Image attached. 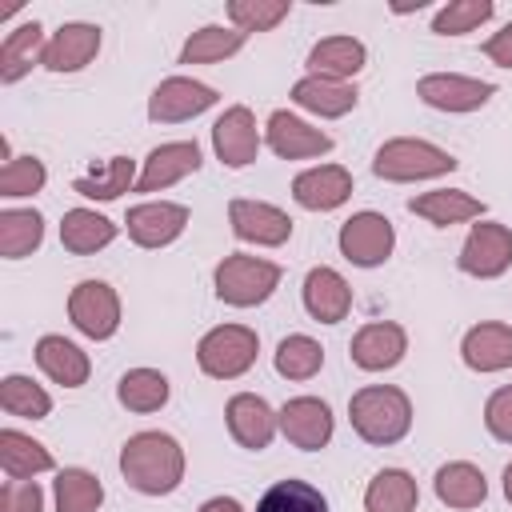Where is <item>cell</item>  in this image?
<instances>
[{"label": "cell", "instance_id": "cell-21", "mask_svg": "<svg viewBox=\"0 0 512 512\" xmlns=\"http://www.w3.org/2000/svg\"><path fill=\"white\" fill-rule=\"evenodd\" d=\"M460 360L476 376H496L512 368V324L480 320L460 336Z\"/></svg>", "mask_w": 512, "mask_h": 512}, {"label": "cell", "instance_id": "cell-24", "mask_svg": "<svg viewBox=\"0 0 512 512\" xmlns=\"http://www.w3.org/2000/svg\"><path fill=\"white\" fill-rule=\"evenodd\" d=\"M288 100H292L296 108L320 116V120H340V116H348V112L356 108L360 92H356L352 80H332V76H312V72H304V76L288 88Z\"/></svg>", "mask_w": 512, "mask_h": 512}, {"label": "cell", "instance_id": "cell-1", "mask_svg": "<svg viewBox=\"0 0 512 512\" xmlns=\"http://www.w3.org/2000/svg\"><path fill=\"white\" fill-rule=\"evenodd\" d=\"M188 456L172 432L144 428L120 444V476L140 496H172L184 484Z\"/></svg>", "mask_w": 512, "mask_h": 512}, {"label": "cell", "instance_id": "cell-37", "mask_svg": "<svg viewBox=\"0 0 512 512\" xmlns=\"http://www.w3.org/2000/svg\"><path fill=\"white\" fill-rule=\"evenodd\" d=\"M52 500H56V512H100L104 504V484L96 472L72 464V468H60L56 480H52Z\"/></svg>", "mask_w": 512, "mask_h": 512}, {"label": "cell", "instance_id": "cell-11", "mask_svg": "<svg viewBox=\"0 0 512 512\" xmlns=\"http://www.w3.org/2000/svg\"><path fill=\"white\" fill-rule=\"evenodd\" d=\"M228 228L240 244H256V248H284L292 240V216L280 204L268 200H252V196H236L228 200Z\"/></svg>", "mask_w": 512, "mask_h": 512}, {"label": "cell", "instance_id": "cell-32", "mask_svg": "<svg viewBox=\"0 0 512 512\" xmlns=\"http://www.w3.org/2000/svg\"><path fill=\"white\" fill-rule=\"evenodd\" d=\"M136 176H140V168H136L132 156H108V160L96 164L92 172L76 176V180H72V192L84 196V200L108 204V200H120L124 192H136Z\"/></svg>", "mask_w": 512, "mask_h": 512}, {"label": "cell", "instance_id": "cell-19", "mask_svg": "<svg viewBox=\"0 0 512 512\" xmlns=\"http://www.w3.org/2000/svg\"><path fill=\"white\" fill-rule=\"evenodd\" d=\"M204 164V152L196 140H168V144H156L144 160H140V176H136V192H168L172 184L188 180L192 172H200Z\"/></svg>", "mask_w": 512, "mask_h": 512}, {"label": "cell", "instance_id": "cell-44", "mask_svg": "<svg viewBox=\"0 0 512 512\" xmlns=\"http://www.w3.org/2000/svg\"><path fill=\"white\" fill-rule=\"evenodd\" d=\"M0 512H44V488H40V480H4V488H0Z\"/></svg>", "mask_w": 512, "mask_h": 512}, {"label": "cell", "instance_id": "cell-29", "mask_svg": "<svg viewBox=\"0 0 512 512\" xmlns=\"http://www.w3.org/2000/svg\"><path fill=\"white\" fill-rule=\"evenodd\" d=\"M0 468L8 480H36L44 472H60L52 448L20 428H0Z\"/></svg>", "mask_w": 512, "mask_h": 512}, {"label": "cell", "instance_id": "cell-26", "mask_svg": "<svg viewBox=\"0 0 512 512\" xmlns=\"http://www.w3.org/2000/svg\"><path fill=\"white\" fill-rule=\"evenodd\" d=\"M432 492L452 512H472L488 500V476L472 460H448L432 476Z\"/></svg>", "mask_w": 512, "mask_h": 512}, {"label": "cell", "instance_id": "cell-46", "mask_svg": "<svg viewBox=\"0 0 512 512\" xmlns=\"http://www.w3.org/2000/svg\"><path fill=\"white\" fill-rule=\"evenodd\" d=\"M196 512H248V508H244L236 496H224V492H220V496H208Z\"/></svg>", "mask_w": 512, "mask_h": 512}, {"label": "cell", "instance_id": "cell-41", "mask_svg": "<svg viewBox=\"0 0 512 512\" xmlns=\"http://www.w3.org/2000/svg\"><path fill=\"white\" fill-rule=\"evenodd\" d=\"M292 0H228L224 16L236 32L252 36V32H272L280 20H288Z\"/></svg>", "mask_w": 512, "mask_h": 512}, {"label": "cell", "instance_id": "cell-35", "mask_svg": "<svg viewBox=\"0 0 512 512\" xmlns=\"http://www.w3.org/2000/svg\"><path fill=\"white\" fill-rule=\"evenodd\" d=\"M272 368H276V376L304 384V380L320 376V368H324V344L316 336H308V332H288L276 344V352H272Z\"/></svg>", "mask_w": 512, "mask_h": 512}, {"label": "cell", "instance_id": "cell-18", "mask_svg": "<svg viewBox=\"0 0 512 512\" xmlns=\"http://www.w3.org/2000/svg\"><path fill=\"white\" fill-rule=\"evenodd\" d=\"M408 356V328L396 320H368L348 344V360L360 372H392Z\"/></svg>", "mask_w": 512, "mask_h": 512}, {"label": "cell", "instance_id": "cell-9", "mask_svg": "<svg viewBox=\"0 0 512 512\" xmlns=\"http://www.w3.org/2000/svg\"><path fill=\"white\" fill-rule=\"evenodd\" d=\"M188 224H192V212L180 200H140L124 216L128 240L144 252H160V248L176 244L188 232Z\"/></svg>", "mask_w": 512, "mask_h": 512}, {"label": "cell", "instance_id": "cell-2", "mask_svg": "<svg viewBox=\"0 0 512 512\" xmlns=\"http://www.w3.org/2000/svg\"><path fill=\"white\" fill-rule=\"evenodd\" d=\"M412 396L400 384H364L348 400L352 432L372 448H392L412 432Z\"/></svg>", "mask_w": 512, "mask_h": 512}, {"label": "cell", "instance_id": "cell-12", "mask_svg": "<svg viewBox=\"0 0 512 512\" xmlns=\"http://www.w3.org/2000/svg\"><path fill=\"white\" fill-rule=\"evenodd\" d=\"M220 92L196 76H164L148 96V120L152 124H184L216 108Z\"/></svg>", "mask_w": 512, "mask_h": 512}, {"label": "cell", "instance_id": "cell-5", "mask_svg": "<svg viewBox=\"0 0 512 512\" xmlns=\"http://www.w3.org/2000/svg\"><path fill=\"white\" fill-rule=\"evenodd\" d=\"M260 356V336L248 324H216L196 340V368L208 380H240Z\"/></svg>", "mask_w": 512, "mask_h": 512}, {"label": "cell", "instance_id": "cell-34", "mask_svg": "<svg viewBox=\"0 0 512 512\" xmlns=\"http://www.w3.org/2000/svg\"><path fill=\"white\" fill-rule=\"evenodd\" d=\"M248 44L244 32H236L232 24H200L196 32H188V40L180 44V60L176 64H224L232 60L240 48Z\"/></svg>", "mask_w": 512, "mask_h": 512}, {"label": "cell", "instance_id": "cell-22", "mask_svg": "<svg viewBox=\"0 0 512 512\" xmlns=\"http://www.w3.org/2000/svg\"><path fill=\"white\" fill-rule=\"evenodd\" d=\"M300 304H304V312H308L316 324H340V320H348V312H352V284H348L336 268L316 264V268L304 272Z\"/></svg>", "mask_w": 512, "mask_h": 512}, {"label": "cell", "instance_id": "cell-42", "mask_svg": "<svg viewBox=\"0 0 512 512\" xmlns=\"http://www.w3.org/2000/svg\"><path fill=\"white\" fill-rule=\"evenodd\" d=\"M48 184V168L40 156L24 152V156H12L4 168H0V196L4 200H28L36 192H44Z\"/></svg>", "mask_w": 512, "mask_h": 512}, {"label": "cell", "instance_id": "cell-36", "mask_svg": "<svg viewBox=\"0 0 512 512\" xmlns=\"http://www.w3.org/2000/svg\"><path fill=\"white\" fill-rule=\"evenodd\" d=\"M44 244V216L36 208H0V256L24 260Z\"/></svg>", "mask_w": 512, "mask_h": 512}, {"label": "cell", "instance_id": "cell-30", "mask_svg": "<svg viewBox=\"0 0 512 512\" xmlns=\"http://www.w3.org/2000/svg\"><path fill=\"white\" fill-rule=\"evenodd\" d=\"M308 72L312 76H332V80H356L368 64V48L356 36H324L308 48Z\"/></svg>", "mask_w": 512, "mask_h": 512}, {"label": "cell", "instance_id": "cell-4", "mask_svg": "<svg viewBox=\"0 0 512 512\" xmlns=\"http://www.w3.org/2000/svg\"><path fill=\"white\" fill-rule=\"evenodd\" d=\"M280 280H284V268L276 260L252 256V252H228L212 268V292L228 308H260L264 300H272Z\"/></svg>", "mask_w": 512, "mask_h": 512}, {"label": "cell", "instance_id": "cell-14", "mask_svg": "<svg viewBox=\"0 0 512 512\" xmlns=\"http://www.w3.org/2000/svg\"><path fill=\"white\" fill-rule=\"evenodd\" d=\"M416 96L436 112L464 116V112H480L496 96V84L464 72H428L416 80Z\"/></svg>", "mask_w": 512, "mask_h": 512}, {"label": "cell", "instance_id": "cell-25", "mask_svg": "<svg viewBox=\"0 0 512 512\" xmlns=\"http://www.w3.org/2000/svg\"><path fill=\"white\" fill-rule=\"evenodd\" d=\"M408 212L428 220L432 228H456V224H476L484 220V200L464 192V188H432V192H416L408 200Z\"/></svg>", "mask_w": 512, "mask_h": 512}, {"label": "cell", "instance_id": "cell-47", "mask_svg": "<svg viewBox=\"0 0 512 512\" xmlns=\"http://www.w3.org/2000/svg\"><path fill=\"white\" fill-rule=\"evenodd\" d=\"M500 488H504V500L512 504V460L504 464V472H500Z\"/></svg>", "mask_w": 512, "mask_h": 512}, {"label": "cell", "instance_id": "cell-17", "mask_svg": "<svg viewBox=\"0 0 512 512\" xmlns=\"http://www.w3.org/2000/svg\"><path fill=\"white\" fill-rule=\"evenodd\" d=\"M100 44H104L100 24H92V20H64L48 36V48H44V64L40 68L44 72H56V76L84 72L100 56Z\"/></svg>", "mask_w": 512, "mask_h": 512}, {"label": "cell", "instance_id": "cell-13", "mask_svg": "<svg viewBox=\"0 0 512 512\" xmlns=\"http://www.w3.org/2000/svg\"><path fill=\"white\" fill-rule=\"evenodd\" d=\"M264 148L280 160H316V156H328L336 148V140L308 124L304 116L288 112V108H272L268 120H264Z\"/></svg>", "mask_w": 512, "mask_h": 512}, {"label": "cell", "instance_id": "cell-23", "mask_svg": "<svg viewBox=\"0 0 512 512\" xmlns=\"http://www.w3.org/2000/svg\"><path fill=\"white\" fill-rule=\"evenodd\" d=\"M32 360H36V368H40L52 384H60V388H84L88 376H92L88 352H84L76 340L60 336V332H44V336L32 344Z\"/></svg>", "mask_w": 512, "mask_h": 512}, {"label": "cell", "instance_id": "cell-43", "mask_svg": "<svg viewBox=\"0 0 512 512\" xmlns=\"http://www.w3.org/2000/svg\"><path fill=\"white\" fill-rule=\"evenodd\" d=\"M484 428H488L492 440L512 444V384H500L484 400Z\"/></svg>", "mask_w": 512, "mask_h": 512}, {"label": "cell", "instance_id": "cell-15", "mask_svg": "<svg viewBox=\"0 0 512 512\" xmlns=\"http://www.w3.org/2000/svg\"><path fill=\"white\" fill-rule=\"evenodd\" d=\"M280 436L300 452H320L336 436L332 404L320 396H292L280 404Z\"/></svg>", "mask_w": 512, "mask_h": 512}, {"label": "cell", "instance_id": "cell-10", "mask_svg": "<svg viewBox=\"0 0 512 512\" xmlns=\"http://www.w3.org/2000/svg\"><path fill=\"white\" fill-rule=\"evenodd\" d=\"M264 148V128L256 124V112L248 104H228L212 124V152L224 168L240 172L252 168Z\"/></svg>", "mask_w": 512, "mask_h": 512}, {"label": "cell", "instance_id": "cell-31", "mask_svg": "<svg viewBox=\"0 0 512 512\" xmlns=\"http://www.w3.org/2000/svg\"><path fill=\"white\" fill-rule=\"evenodd\" d=\"M364 512H416L420 508V484L408 468H380L364 484Z\"/></svg>", "mask_w": 512, "mask_h": 512}, {"label": "cell", "instance_id": "cell-39", "mask_svg": "<svg viewBox=\"0 0 512 512\" xmlns=\"http://www.w3.org/2000/svg\"><path fill=\"white\" fill-rule=\"evenodd\" d=\"M256 512H332L328 508V496L308 484V480H276L260 500H256Z\"/></svg>", "mask_w": 512, "mask_h": 512}, {"label": "cell", "instance_id": "cell-3", "mask_svg": "<svg viewBox=\"0 0 512 512\" xmlns=\"http://www.w3.org/2000/svg\"><path fill=\"white\" fill-rule=\"evenodd\" d=\"M456 168H460V160L448 148H440V144H432L424 136H392L372 156V172L380 180H388V184L440 180V176H448Z\"/></svg>", "mask_w": 512, "mask_h": 512}, {"label": "cell", "instance_id": "cell-33", "mask_svg": "<svg viewBox=\"0 0 512 512\" xmlns=\"http://www.w3.org/2000/svg\"><path fill=\"white\" fill-rule=\"evenodd\" d=\"M168 396H172V380H168L160 368H148V364L128 368V372L116 380V400H120V408H128V412H136V416L160 412V408L168 404Z\"/></svg>", "mask_w": 512, "mask_h": 512}, {"label": "cell", "instance_id": "cell-27", "mask_svg": "<svg viewBox=\"0 0 512 512\" xmlns=\"http://www.w3.org/2000/svg\"><path fill=\"white\" fill-rule=\"evenodd\" d=\"M44 24L40 20H24L12 32H4L0 40V84H20L36 64H44Z\"/></svg>", "mask_w": 512, "mask_h": 512}, {"label": "cell", "instance_id": "cell-40", "mask_svg": "<svg viewBox=\"0 0 512 512\" xmlns=\"http://www.w3.org/2000/svg\"><path fill=\"white\" fill-rule=\"evenodd\" d=\"M492 16H496V4L492 0H448V4L436 8L432 32L436 36H468V32L484 28Z\"/></svg>", "mask_w": 512, "mask_h": 512}, {"label": "cell", "instance_id": "cell-45", "mask_svg": "<svg viewBox=\"0 0 512 512\" xmlns=\"http://www.w3.org/2000/svg\"><path fill=\"white\" fill-rule=\"evenodd\" d=\"M480 52H484L496 68H508V72H512V20H508V24H500V28L480 44Z\"/></svg>", "mask_w": 512, "mask_h": 512}, {"label": "cell", "instance_id": "cell-28", "mask_svg": "<svg viewBox=\"0 0 512 512\" xmlns=\"http://www.w3.org/2000/svg\"><path fill=\"white\" fill-rule=\"evenodd\" d=\"M120 236V224H112L104 212H96V208H68L64 216H60V244H64V252H72V256H96V252H104L112 240Z\"/></svg>", "mask_w": 512, "mask_h": 512}, {"label": "cell", "instance_id": "cell-7", "mask_svg": "<svg viewBox=\"0 0 512 512\" xmlns=\"http://www.w3.org/2000/svg\"><path fill=\"white\" fill-rule=\"evenodd\" d=\"M68 320L80 336L88 340H112L124 324V304H120V292L108 284V280H80L72 284L68 292Z\"/></svg>", "mask_w": 512, "mask_h": 512}, {"label": "cell", "instance_id": "cell-16", "mask_svg": "<svg viewBox=\"0 0 512 512\" xmlns=\"http://www.w3.org/2000/svg\"><path fill=\"white\" fill-rule=\"evenodd\" d=\"M224 424L244 452H264L280 436V408H272L256 392H236L224 404Z\"/></svg>", "mask_w": 512, "mask_h": 512}, {"label": "cell", "instance_id": "cell-38", "mask_svg": "<svg viewBox=\"0 0 512 512\" xmlns=\"http://www.w3.org/2000/svg\"><path fill=\"white\" fill-rule=\"evenodd\" d=\"M0 408L4 416H16V420H48L52 416V396L44 384H36L32 376L24 372H8L0 380Z\"/></svg>", "mask_w": 512, "mask_h": 512}, {"label": "cell", "instance_id": "cell-8", "mask_svg": "<svg viewBox=\"0 0 512 512\" xmlns=\"http://www.w3.org/2000/svg\"><path fill=\"white\" fill-rule=\"evenodd\" d=\"M456 268L472 280H500L512 268V228L488 216L468 224V236L456 252Z\"/></svg>", "mask_w": 512, "mask_h": 512}, {"label": "cell", "instance_id": "cell-6", "mask_svg": "<svg viewBox=\"0 0 512 512\" xmlns=\"http://www.w3.org/2000/svg\"><path fill=\"white\" fill-rule=\"evenodd\" d=\"M336 248H340V256H344L352 268H380V264H388L392 252H396V228H392V220H388L384 212L360 208V212H352V216L340 224Z\"/></svg>", "mask_w": 512, "mask_h": 512}, {"label": "cell", "instance_id": "cell-20", "mask_svg": "<svg viewBox=\"0 0 512 512\" xmlns=\"http://www.w3.org/2000/svg\"><path fill=\"white\" fill-rule=\"evenodd\" d=\"M356 180L344 164H308L292 176V200L304 212H336L352 200Z\"/></svg>", "mask_w": 512, "mask_h": 512}]
</instances>
